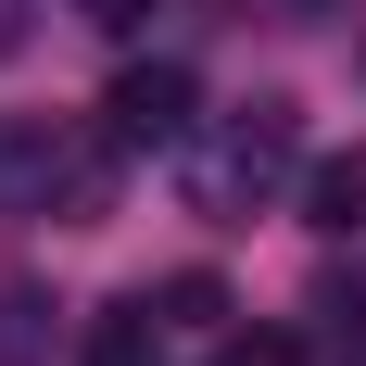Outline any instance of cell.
<instances>
[{
	"mask_svg": "<svg viewBox=\"0 0 366 366\" xmlns=\"http://www.w3.org/2000/svg\"><path fill=\"white\" fill-rule=\"evenodd\" d=\"M291 164H303V127H291V102H240L215 139L189 152V202H202V215H253V202L291 177Z\"/></svg>",
	"mask_w": 366,
	"mask_h": 366,
	"instance_id": "cell-1",
	"label": "cell"
},
{
	"mask_svg": "<svg viewBox=\"0 0 366 366\" xmlns=\"http://www.w3.org/2000/svg\"><path fill=\"white\" fill-rule=\"evenodd\" d=\"M189 102H202V89H189V64H127V76H114V102H102V127H114L127 152H177L189 127H202Z\"/></svg>",
	"mask_w": 366,
	"mask_h": 366,
	"instance_id": "cell-2",
	"label": "cell"
},
{
	"mask_svg": "<svg viewBox=\"0 0 366 366\" xmlns=\"http://www.w3.org/2000/svg\"><path fill=\"white\" fill-rule=\"evenodd\" d=\"M164 341H177V329H164V303H102V316H89V354H76V366H164Z\"/></svg>",
	"mask_w": 366,
	"mask_h": 366,
	"instance_id": "cell-3",
	"label": "cell"
},
{
	"mask_svg": "<svg viewBox=\"0 0 366 366\" xmlns=\"http://www.w3.org/2000/svg\"><path fill=\"white\" fill-rule=\"evenodd\" d=\"M303 227H329V240L366 227V152H316L303 164Z\"/></svg>",
	"mask_w": 366,
	"mask_h": 366,
	"instance_id": "cell-4",
	"label": "cell"
},
{
	"mask_svg": "<svg viewBox=\"0 0 366 366\" xmlns=\"http://www.w3.org/2000/svg\"><path fill=\"white\" fill-rule=\"evenodd\" d=\"M152 303H164V329H215V316H227V291H215V278H164V291H152Z\"/></svg>",
	"mask_w": 366,
	"mask_h": 366,
	"instance_id": "cell-5",
	"label": "cell"
},
{
	"mask_svg": "<svg viewBox=\"0 0 366 366\" xmlns=\"http://www.w3.org/2000/svg\"><path fill=\"white\" fill-rule=\"evenodd\" d=\"M38 316H51L38 291H13V303H0V366H38Z\"/></svg>",
	"mask_w": 366,
	"mask_h": 366,
	"instance_id": "cell-6",
	"label": "cell"
},
{
	"mask_svg": "<svg viewBox=\"0 0 366 366\" xmlns=\"http://www.w3.org/2000/svg\"><path fill=\"white\" fill-rule=\"evenodd\" d=\"M215 366H303V354H291V341H278V329H265V341H227Z\"/></svg>",
	"mask_w": 366,
	"mask_h": 366,
	"instance_id": "cell-7",
	"label": "cell"
},
{
	"mask_svg": "<svg viewBox=\"0 0 366 366\" xmlns=\"http://www.w3.org/2000/svg\"><path fill=\"white\" fill-rule=\"evenodd\" d=\"M76 13H89V26H114V38H127V26H139V13H152V0H76Z\"/></svg>",
	"mask_w": 366,
	"mask_h": 366,
	"instance_id": "cell-8",
	"label": "cell"
},
{
	"mask_svg": "<svg viewBox=\"0 0 366 366\" xmlns=\"http://www.w3.org/2000/svg\"><path fill=\"white\" fill-rule=\"evenodd\" d=\"M13 51H26V0H0V64H13Z\"/></svg>",
	"mask_w": 366,
	"mask_h": 366,
	"instance_id": "cell-9",
	"label": "cell"
}]
</instances>
